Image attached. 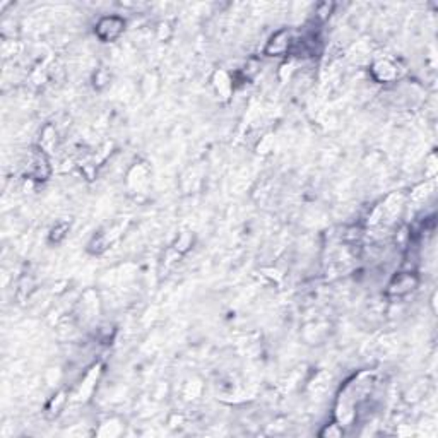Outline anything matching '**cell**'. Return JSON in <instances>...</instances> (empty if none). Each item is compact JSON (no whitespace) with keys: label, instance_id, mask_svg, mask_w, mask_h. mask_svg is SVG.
Masks as SVG:
<instances>
[{"label":"cell","instance_id":"obj_2","mask_svg":"<svg viewBox=\"0 0 438 438\" xmlns=\"http://www.w3.org/2000/svg\"><path fill=\"white\" fill-rule=\"evenodd\" d=\"M124 29H125L124 19L118 16H106L99 19L98 24H96L94 33L99 40L108 43V41L117 40V38L124 33Z\"/></svg>","mask_w":438,"mask_h":438},{"label":"cell","instance_id":"obj_3","mask_svg":"<svg viewBox=\"0 0 438 438\" xmlns=\"http://www.w3.org/2000/svg\"><path fill=\"white\" fill-rule=\"evenodd\" d=\"M291 45H293V41H291L290 31L281 29V31H278L271 38V41H269L266 47V53L271 57L284 55V53H290Z\"/></svg>","mask_w":438,"mask_h":438},{"label":"cell","instance_id":"obj_1","mask_svg":"<svg viewBox=\"0 0 438 438\" xmlns=\"http://www.w3.org/2000/svg\"><path fill=\"white\" fill-rule=\"evenodd\" d=\"M418 286H420V278H418L416 272H399L387 286V295L401 298L413 293Z\"/></svg>","mask_w":438,"mask_h":438}]
</instances>
